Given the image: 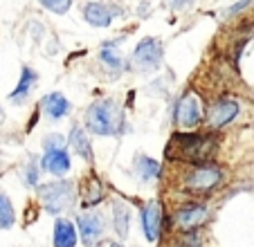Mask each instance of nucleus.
<instances>
[{
    "instance_id": "7ed1b4c3",
    "label": "nucleus",
    "mask_w": 254,
    "mask_h": 247,
    "mask_svg": "<svg viewBox=\"0 0 254 247\" xmlns=\"http://www.w3.org/2000/svg\"><path fill=\"white\" fill-rule=\"evenodd\" d=\"M39 198L43 202L45 211L52 216H61L65 211H70L74 207V200H77V186L70 180H52L39 185Z\"/></svg>"
},
{
    "instance_id": "1a4fd4ad",
    "label": "nucleus",
    "mask_w": 254,
    "mask_h": 247,
    "mask_svg": "<svg viewBox=\"0 0 254 247\" xmlns=\"http://www.w3.org/2000/svg\"><path fill=\"white\" fill-rule=\"evenodd\" d=\"M142 232L144 238L149 243H155L162 234V223H164V211H162V202L160 200H151L142 207Z\"/></svg>"
},
{
    "instance_id": "393cba45",
    "label": "nucleus",
    "mask_w": 254,
    "mask_h": 247,
    "mask_svg": "<svg viewBox=\"0 0 254 247\" xmlns=\"http://www.w3.org/2000/svg\"><path fill=\"white\" fill-rule=\"evenodd\" d=\"M67 146V139H63L61 135H48V137L43 139V148L48 151V148H65Z\"/></svg>"
},
{
    "instance_id": "dca6fc26",
    "label": "nucleus",
    "mask_w": 254,
    "mask_h": 247,
    "mask_svg": "<svg viewBox=\"0 0 254 247\" xmlns=\"http://www.w3.org/2000/svg\"><path fill=\"white\" fill-rule=\"evenodd\" d=\"M70 101L61 95V92H50L48 97L43 99V113L48 115L52 122H59V119L67 117L70 115Z\"/></svg>"
},
{
    "instance_id": "39448f33",
    "label": "nucleus",
    "mask_w": 254,
    "mask_h": 247,
    "mask_svg": "<svg viewBox=\"0 0 254 247\" xmlns=\"http://www.w3.org/2000/svg\"><path fill=\"white\" fill-rule=\"evenodd\" d=\"M209 220V209L205 202H185L183 207H178L173 223L180 234L187 232H198L202 225Z\"/></svg>"
},
{
    "instance_id": "4be33fe9",
    "label": "nucleus",
    "mask_w": 254,
    "mask_h": 247,
    "mask_svg": "<svg viewBox=\"0 0 254 247\" xmlns=\"http://www.w3.org/2000/svg\"><path fill=\"white\" fill-rule=\"evenodd\" d=\"M39 173H41V164L36 157H32V160L27 162V167H25L23 171V180L27 186H39Z\"/></svg>"
},
{
    "instance_id": "412c9836",
    "label": "nucleus",
    "mask_w": 254,
    "mask_h": 247,
    "mask_svg": "<svg viewBox=\"0 0 254 247\" xmlns=\"http://www.w3.org/2000/svg\"><path fill=\"white\" fill-rule=\"evenodd\" d=\"M101 61L106 63L108 67H113V70H120L122 67V54H120V50H117V45L115 43H106L104 48H101Z\"/></svg>"
},
{
    "instance_id": "f8f14e48",
    "label": "nucleus",
    "mask_w": 254,
    "mask_h": 247,
    "mask_svg": "<svg viewBox=\"0 0 254 247\" xmlns=\"http://www.w3.org/2000/svg\"><path fill=\"white\" fill-rule=\"evenodd\" d=\"M115 16H120V9H113L106 2H88L83 7V18L92 25V27H108L115 20Z\"/></svg>"
},
{
    "instance_id": "6e6552de",
    "label": "nucleus",
    "mask_w": 254,
    "mask_h": 247,
    "mask_svg": "<svg viewBox=\"0 0 254 247\" xmlns=\"http://www.w3.org/2000/svg\"><path fill=\"white\" fill-rule=\"evenodd\" d=\"M164 57V48L160 38H144L139 41L137 48L133 52V63L139 67V70H155L160 67Z\"/></svg>"
},
{
    "instance_id": "aec40b11",
    "label": "nucleus",
    "mask_w": 254,
    "mask_h": 247,
    "mask_svg": "<svg viewBox=\"0 0 254 247\" xmlns=\"http://www.w3.org/2000/svg\"><path fill=\"white\" fill-rule=\"evenodd\" d=\"M14 223H16L14 204L5 193H0V229H11Z\"/></svg>"
},
{
    "instance_id": "cd10ccee",
    "label": "nucleus",
    "mask_w": 254,
    "mask_h": 247,
    "mask_svg": "<svg viewBox=\"0 0 254 247\" xmlns=\"http://www.w3.org/2000/svg\"><path fill=\"white\" fill-rule=\"evenodd\" d=\"M0 119H2V108H0Z\"/></svg>"
},
{
    "instance_id": "423d86ee",
    "label": "nucleus",
    "mask_w": 254,
    "mask_h": 247,
    "mask_svg": "<svg viewBox=\"0 0 254 247\" xmlns=\"http://www.w3.org/2000/svg\"><path fill=\"white\" fill-rule=\"evenodd\" d=\"M77 232L86 247H97L106 234V218L101 211H86L77 216Z\"/></svg>"
},
{
    "instance_id": "2eb2a0df",
    "label": "nucleus",
    "mask_w": 254,
    "mask_h": 247,
    "mask_svg": "<svg viewBox=\"0 0 254 247\" xmlns=\"http://www.w3.org/2000/svg\"><path fill=\"white\" fill-rule=\"evenodd\" d=\"M67 144H70V148L77 153L81 160H86V162H92V160H95V153H92V144H90V139H88V133L81 128V126H72Z\"/></svg>"
},
{
    "instance_id": "0eeeda50",
    "label": "nucleus",
    "mask_w": 254,
    "mask_h": 247,
    "mask_svg": "<svg viewBox=\"0 0 254 247\" xmlns=\"http://www.w3.org/2000/svg\"><path fill=\"white\" fill-rule=\"evenodd\" d=\"M173 119L180 128H196L198 124L202 122V106L200 99H198L193 92H187V95L180 97V101L176 104V110H173Z\"/></svg>"
},
{
    "instance_id": "f03ea898",
    "label": "nucleus",
    "mask_w": 254,
    "mask_h": 247,
    "mask_svg": "<svg viewBox=\"0 0 254 247\" xmlns=\"http://www.w3.org/2000/svg\"><path fill=\"white\" fill-rule=\"evenodd\" d=\"M124 113L113 99L95 101L86 110V128L92 135L101 137H117L124 133Z\"/></svg>"
},
{
    "instance_id": "20e7f679",
    "label": "nucleus",
    "mask_w": 254,
    "mask_h": 247,
    "mask_svg": "<svg viewBox=\"0 0 254 247\" xmlns=\"http://www.w3.org/2000/svg\"><path fill=\"white\" fill-rule=\"evenodd\" d=\"M223 182V171L211 164H200L193 167L191 171L185 176V189L191 195H209L216 186Z\"/></svg>"
},
{
    "instance_id": "f257e3e1",
    "label": "nucleus",
    "mask_w": 254,
    "mask_h": 247,
    "mask_svg": "<svg viewBox=\"0 0 254 247\" xmlns=\"http://www.w3.org/2000/svg\"><path fill=\"white\" fill-rule=\"evenodd\" d=\"M218 139L211 133H173L164 148V157L171 162H187L200 167L214 157Z\"/></svg>"
},
{
    "instance_id": "f3484780",
    "label": "nucleus",
    "mask_w": 254,
    "mask_h": 247,
    "mask_svg": "<svg viewBox=\"0 0 254 247\" xmlns=\"http://www.w3.org/2000/svg\"><path fill=\"white\" fill-rule=\"evenodd\" d=\"M113 227H115V232L120 238H128L130 209H128V204L122 202V200H113Z\"/></svg>"
},
{
    "instance_id": "ddd939ff",
    "label": "nucleus",
    "mask_w": 254,
    "mask_h": 247,
    "mask_svg": "<svg viewBox=\"0 0 254 247\" xmlns=\"http://www.w3.org/2000/svg\"><path fill=\"white\" fill-rule=\"evenodd\" d=\"M77 243H79V232L74 227V223L67 218H59L54 223L52 245L54 247H77Z\"/></svg>"
},
{
    "instance_id": "6ab92c4d",
    "label": "nucleus",
    "mask_w": 254,
    "mask_h": 247,
    "mask_svg": "<svg viewBox=\"0 0 254 247\" xmlns=\"http://www.w3.org/2000/svg\"><path fill=\"white\" fill-rule=\"evenodd\" d=\"M135 173L139 176L142 182H151V180H158L160 173H162V164L146 155H139L137 162H135Z\"/></svg>"
},
{
    "instance_id": "9d476101",
    "label": "nucleus",
    "mask_w": 254,
    "mask_h": 247,
    "mask_svg": "<svg viewBox=\"0 0 254 247\" xmlns=\"http://www.w3.org/2000/svg\"><path fill=\"white\" fill-rule=\"evenodd\" d=\"M72 162H70V153H67V146L65 148H48L45 155L41 157V169L48 171L50 176H57L63 178L67 171H70Z\"/></svg>"
},
{
    "instance_id": "b1692460",
    "label": "nucleus",
    "mask_w": 254,
    "mask_h": 247,
    "mask_svg": "<svg viewBox=\"0 0 254 247\" xmlns=\"http://www.w3.org/2000/svg\"><path fill=\"white\" fill-rule=\"evenodd\" d=\"M178 245H180V247H200L202 245V236L198 232H187V234H183V236H180Z\"/></svg>"
},
{
    "instance_id": "bb28decb",
    "label": "nucleus",
    "mask_w": 254,
    "mask_h": 247,
    "mask_svg": "<svg viewBox=\"0 0 254 247\" xmlns=\"http://www.w3.org/2000/svg\"><path fill=\"white\" fill-rule=\"evenodd\" d=\"M250 5V0H241V2H236V5H232L230 9H227V16H234L236 11H241V9H245V7Z\"/></svg>"
},
{
    "instance_id": "5701e85b",
    "label": "nucleus",
    "mask_w": 254,
    "mask_h": 247,
    "mask_svg": "<svg viewBox=\"0 0 254 247\" xmlns=\"http://www.w3.org/2000/svg\"><path fill=\"white\" fill-rule=\"evenodd\" d=\"M41 5H43L45 9H50L52 14H67L72 0H41Z\"/></svg>"
},
{
    "instance_id": "a211bd4d",
    "label": "nucleus",
    "mask_w": 254,
    "mask_h": 247,
    "mask_svg": "<svg viewBox=\"0 0 254 247\" xmlns=\"http://www.w3.org/2000/svg\"><path fill=\"white\" fill-rule=\"evenodd\" d=\"M39 81V74L32 70V67L25 65L23 70H20V81H18V88H16L14 92L9 95V99L14 101V104H23L25 99H27L29 90H32V86Z\"/></svg>"
},
{
    "instance_id": "9b49d317",
    "label": "nucleus",
    "mask_w": 254,
    "mask_h": 247,
    "mask_svg": "<svg viewBox=\"0 0 254 247\" xmlns=\"http://www.w3.org/2000/svg\"><path fill=\"white\" fill-rule=\"evenodd\" d=\"M239 115V104L234 99H218L216 104L209 106V113H207V124L211 128H223L232 119Z\"/></svg>"
},
{
    "instance_id": "a878e982",
    "label": "nucleus",
    "mask_w": 254,
    "mask_h": 247,
    "mask_svg": "<svg viewBox=\"0 0 254 247\" xmlns=\"http://www.w3.org/2000/svg\"><path fill=\"white\" fill-rule=\"evenodd\" d=\"M167 2H169V7H171V9L185 11V9H189V7H191L193 0H167Z\"/></svg>"
},
{
    "instance_id": "4468645a",
    "label": "nucleus",
    "mask_w": 254,
    "mask_h": 247,
    "mask_svg": "<svg viewBox=\"0 0 254 247\" xmlns=\"http://www.w3.org/2000/svg\"><path fill=\"white\" fill-rule=\"evenodd\" d=\"M79 195H81V204L86 209H90V207H95V204H99L104 200V186H101L99 178L95 173L83 178L81 186H79Z\"/></svg>"
}]
</instances>
